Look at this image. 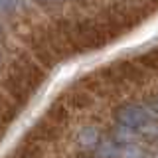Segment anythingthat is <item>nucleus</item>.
<instances>
[{"label": "nucleus", "instance_id": "2", "mask_svg": "<svg viewBox=\"0 0 158 158\" xmlns=\"http://www.w3.org/2000/svg\"><path fill=\"white\" fill-rule=\"evenodd\" d=\"M77 142L85 148H95L99 142H101V132H99L95 127H83L81 131L77 132Z\"/></svg>", "mask_w": 158, "mask_h": 158}, {"label": "nucleus", "instance_id": "3", "mask_svg": "<svg viewBox=\"0 0 158 158\" xmlns=\"http://www.w3.org/2000/svg\"><path fill=\"white\" fill-rule=\"evenodd\" d=\"M142 156H144V152L135 144L121 146V154H118V158H142Z\"/></svg>", "mask_w": 158, "mask_h": 158}, {"label": "nucleus", "instance_id": "5", "mask_svg": "<svg viewBox=\"0 0 158 158\" xmlns=\"http://www.w3.org/2000/svg\"><path fill=\"white\" fill-rule=\"evenodd\" d=\"M154 109H156V113H158V99H156V105H154Z\"/></svg>", "mask_w": 158, "mask_h": 158}, {"label": "nucleus", "instance_id": "1", "mask_svg": "<svg viewBox=\"0 0 158 158\" xmlns=\"http://www.w3.org/2000/svg\"><path fill=\"white\" fill-rule=\"evenodd\" d=\"M117 121L121 127L132 128V131H146L152 125L150 109L140 105H123L117 111Z\"/></svg>", "mask_w": 158, "mask_h": 158}, {"label": "nucleus", "instance_id": "6", "mask_svg": "<svg viewBox=\"0 0 158 158\" xmlns=\"http://www.w3.org/2000/svg\"><path fill=\"white\" fill-rule=\"evenodd\" d=\"M0 63H2V57H0Z\"/></svg>", "mask_w": 158, "mask_h": 158}, {"label": "nucleus", "instance_id": "4", "mask_svg": "<svg viewBox=\"0 0 158 158\" xmlns=\"http://www.w3.org/2000/svg\"><path fill=\"white\" fill-rule=\"evenodd\" d=\"M20 6V0H0V12H14Z\"/></svg>", "mask_w": 158, "mask_h": 158}]
</instances>
